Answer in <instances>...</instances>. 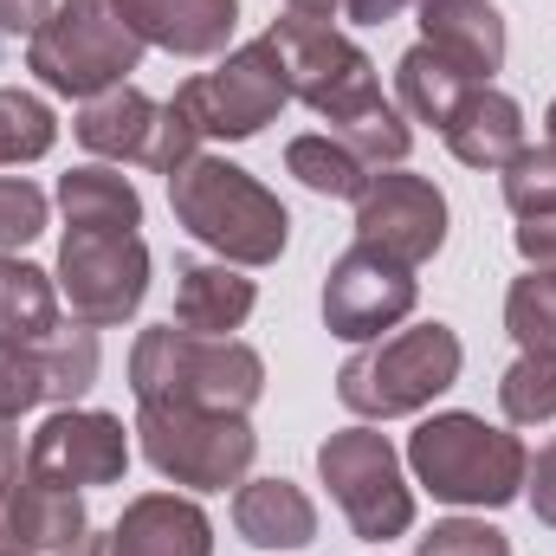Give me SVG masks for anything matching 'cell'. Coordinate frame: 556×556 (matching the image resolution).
Returning <instances> with one entry per match:
<instances>
[{
	"label": "cell",
	"instance_id": "cell-14",
	"mask_svg": "<svg viewBox=\"0 0 556 556\" xmlns=\"http://www.w3.org/2000/svg\"><path fill=\"white\" fill-rule=\"evenodd\" d=\"M98 382V337L52 330V337H0V415H26L39 402H78Z\"/></svg>",
	"mask_w": 556,
	"mask_h": 556
},
{
	"label": "cell",
	"instance_id": "cell-17",
	"mask_svg": "<svg viewBox=\"0 0 556 556\" xmlns=\"http://www.w3.org/2000/svg\"><path fill=\"white\" fill-rule=\"evenodd\" d=\"M111 556H214V525L194 498L142 492L111 531Z\"/></svg>",
	"mask_w": 556,
	"mask_h": 556
},
{
	"label": "cell",
	"instance_id": "cell-21",
	"mask_svg": "<svg viewBox=\"0 0 556 556\" xmlns=\"http://www.w3.org/2000/svg\"><path fill=\"white\" fill-rule=\"evenodd\" d=\"M162 124V104L137 91V85H117V91H98L85 98L78 111V142L91 155H111V162H149V142Z\"/></svg>",
	"mask_w": 556,
	"mask_h": 556
},
{
	"label": "cell",
	"instance_id": "cell-28",
	"mask_svg": "<svg viewBox=\"0 0 556 556\" xmlns=\"http://www.w3.org/2000/svg\"><path fill=\"white\" fill-rule=\"evenodd\" d=\"M59 142V117L33 91H0V168L7 162H39Z\"/></svg>",
	"mask_w": 556,
	"mask_h": 556
},
{
	"label": "cell",
	"instance_id": "cell-4",
	"mask_svg": "<svg viewBox=\"0 0 556 556\" xmlns=\"http://www.w3.org/2000/svg\"><path fill=\"white\" fill-rule=\"evenodd\" d=\"M26 65L59 98H98L130 85V72L142 65V39L117 13V0H59L52 20L33 33Z\"/></svg>",
	"mask_w": 556,
	"mask_h": 556
},
{
	"label": "cell",
	"instance_id": "cell-39",
	"mask_svg": "<svg viewBox=\"0 0 556 556\" xmlns=\"http://www.w3.org/2000/svg\"><path fill=\"white\" fill-rule=\"evenodd\" d=\"M330 7L337 0H291V13H317V20H330Z\"/></svg>",
	"mask_w": 556,
	"mask_h": 556
},
{
	"label": "cell",
	"instance_id": "cell-5",
	"mask_svg": "<svg viewBox=\"0 0 556 556\" xmlns=\"http://www.w3.org/2000/svg\"><path fill=\"white\" fill-rule=\"evenodd\" d=\"M453 382H459V337L446 324H415L376 350H356L337 369V402L363 420H395L420 415Z\"/></svg>",
	"mask_w": 556,
	"mask_h": 556
},
{
	"label": "cell",
	"instance_id": "cell-32",
	"mask_svg": "<svg viewBox=\"0 0 556 556\" xmlns=\"http://www.w3.org/2000/svg\"><path fill=\"white\" fill-rule=\"evenodd\" d=\"M46 233V194L20 175H0V247H26Z\"/></svg>",
	"mask_w": 556,
	"mask_h": 556
},
{
	"label": "cell",
	"instance_id": "cell-36",
	"mask_svg": "<svg viewBox=\"0 0 556 556\" xmlns=\"http://www.w3.org/2000/svg\"><path fill=\"white\" fill-rule=\"evenodd\" d=\"M20 479V433H13V415H0V498L13 492Z\"/></svg>",
	"mask_w": 556,
	"mask_h": 556
},
{
	"label": "cell",
	"instance_id": "cell-34",
	"mask_svg": "<svg viewBox=\"0 0 556 556\" xmlns=\"http://www.w3.org/2000/svg\"><path fill=\"white\" fill-rule=\"evenodd\" d=\"M525 485H531V505H538V518L556 531V440L531 459V472H525Z\"/></svg>",
	"mask_w": 556,
	"mask_h": 556
},
{
	"label": "cell",
	"instance_id": "cell-12",
	"mask_svg": "<svg viewBox=\"0 0 556 556\" xmlns=\"http://www.w3.org/2000/svg\"><path fill=\"white\" fill-rule=\"evenodd\" d=\"M415 298L420 285L408 266L382 260L376 247H350L324 278V324L343 343H376L382 330H395L415 311Z\"/></svg>",
	"mask_w": 556,
	"mask_h": 556
},
{
	"label": "cell",
	"instance_id": "cell-25",
	"mask_svg": "<svg viewBox=\"0 0 556 556\" xmlns=\"http://www.w3.org/2000/svg\"><path fill=\"white\" fill-rule=\"evenodd\" d=\"M285 168H291L311 194H330V201H363L369 181H376V168H369L363 155H350L337 137H298L285 149Z\"/></svg>",
	"mask_w": 556,
	"mask_h": 556
},
{
	"label": "cell",
	"instance_id": "cell-11",
	"mask_svg": "<svg viewBox=\"0 0 556 556\" xmlns=\"http://www.w3.org/2000/svg\"><path fill=\"white\" fill-rule=\"evenodd\" d=\"M356 247H376L395 266H427L446 247V194L427 175H376L356 201Z\"/></svg>",
	"mask_w": 556,
	"mask_h": 556
},
{
	"label": "cell",
	"instance_id": "cell-29",
	"mask_svg": "<svg viewBox=\"0 0 556 556\" xmlns=\"http://www.w3.org/2000/svg\"><path fill=\"white\" fill-rule=\"evenodd\" d=\"M498 408H505L511 427L556 420V356H518L498 382Z\"/></svg>",
	"mask_w": 556,
	"mask_h": 556
},
{
	"label": "cell",
	"instance_id": "cell-33",
	"mask_svg": "<svg viewBox=\"0 0 556 556\" xmlns=\"http://www.w3.org/2000/svg\"><path fill=\"white\" fill-rule=\"evenodd\" d=\"M518 253L531 260V273H556V214H538L518 227Z\"/></svg>",
	"mask_w": 556,
	"mask_h": 556
},
{
	"label": "cell",
	"instance_id": "cell-6",
	"mask_svg": "<svg viewBox=\"0 0 556 556\" xmlns=\"http://www.w3.org/2000/svg\"><path fill=\"white\" fill-rule=\"evenodd\" d=\"M266 39H273L278 59H285L291 98H304L330 130H337V124H356V117H369V111L389 104V98H382V78H376V65H369V52L350 46L330 20H317V13H285V20H273Z\"/></svg>",
	"mask_w": 556,
	"mask_h": 556
},
{
	"label": "cell",
	"instance_id": "cell-22",
	"mask_svg": "<svg viewBox=\"0 0 556 556\" xmlns=\"http://www.w3.org/2000/svg\"><path fill=\"white\" fill-rule=\"evenodd\" d=\"M446 149L466 168H505L525 149V111H518V98H505L492 85H472V98L446 124Z\"/></svg>",
	"mask_w": 556,
	"mask_h": 556
},
{
	"label": "cell",
	"instance_id": "cell-37",
	"mask_svg": "<svg viewBox=\"0 0 556 556\" xmlns=\"http://www.w3.org/2000/svg\"><path fill=\"white\" fill-rule=\"evenodd\" d=\"M343 7H350V20H363V26H389L408 0H343Z\"/></svg>",
	"mask_w": 556,
	"mask_h": 556
},
{
	"label": "cell",
	"instance_id": "cell-38",
	"mask_svg": "<svg viewBox=\"0 0 556 556\" xmlns=\"http://www.w3.org/2000/svg\"><path fill=\"white\" fill-rule=\"evenodd\" d=\"M59 556H111V538H98V531H85L72 551H59Z\"/></svg>",
	"mask_w": 556,
	"mask_h": 556
},
{
	"label": "cell",
	"instance_id": "cell-20",
	"mask_svg": "<svg viewBox=\"0 0 556 556\" xmlns=\"http://www.w3.org/2000/svg\"><path fill=\"white\" fill-rule=\"evenodd\" d=\"M233 531L253 551H304L317 538V505L291 479H253L233 498Z\"/></svg>",
	"mask_w": 556,
	"mask_h": 556
},
{
	"label": "cell",
	"instance_id": "cell-23",
	"mask_svg": "<svg viewBox=\"0 0 556 556\" xmlns=\"http://www.w3.org/2000/svg\"><path fill=\"white\" fill-rule=\"evenodd\" d=\"M59 207L78 233H137L142 227V194L117 168H72L59 181Z\"/></svg>",
	"mask_w": 556,
	"mask_h": 556
},
{
	"label": "cell",
	"instance_id": "cell-19",
	"mask_svg": "<svg viewBox=\"0 0 556 556\" xmlns=\"http://www.w3.org/2000/svg\"><path fill=\"white\" fill-rule=\"evenodd\" d=\"M253 278H240L227 260L207 266V260H175V324L181 330H201V337H227L253 317Z\"/></svg>",
	"mask_w": 556,
	"mask_h": 556
},
{
	"label": "cell",
	"instance_id": "cell-3",
	"mask_svg": "<svg viewBox=\"0 0 556 556\" xmlns=\"http://www.w3.org/2000/svg\"><path fill=\"white\" fill-rule=\"evenodd\" d=\"M408 466L440 505L498 511V505H511L525 492L531 453H525L518 433L485 427L479 415H433L420 420L415 440H408Z\"/></svg>",
	"mask_w": 556,
	"mask_h": 556
},
{
	"label": "cell",
	"instance_id": "cell-30",
	"mask_svg": "<svg viewBox=\"0 0 556 556\" xmlns=\"http://www.w3.org/2000/svg\"><path fill=\"white\" fill-rule=\"evenodd\" d=\"M505 207L518 220H538V214H556V149H518L505 162Z\"/></svg>",
	"mask_w": 556,
	"mask_h": 556
},
{
	"label": "cell",
	"instance_id": "cell-27",
	"mask_svg": "<svg viewBox=\"0 0 556 556\" xmlns=\"http://www.w3.org/2000/svg\"><path fill=\"white\" fill-rule=\"evenodd\" d=\"M505 330L525 356H556V273H531L505 298Z\"/></svg>",
	"mask_w": 556,
	"mask_h": 556
},
{
	"label": "cell",
	"instance_id": "cell-40",
	"mask_svg": "<svg viewBox=\"0 0 556 556\" xmlns=\"http://www.w3.org/2000/svg\"><path fill=\"white\" fill-rule=\"evenodd\" d=\"M544 124H551V149H556V104H551V117H544Z\"/></svg>",
	"mask_w": 556,
	"mask_h": 556
},
{
	"label": "cell",
	"instance_id": "cell-31",
	"mask_svg": "<svg viewBox=\"0 0 556 556\" xmlns=\"http://www.w3.org/2000/svg\"><path fill=\"white\" fill-rule=\"evenodd\" d=\"M415 556H511V538L479 518H453V525H433L415 544Z\"/></svg>",
	"mask_w": 556,
	"mask_h": 556
},
{
	"label": "cell",
	"instance_id": "cell-18",
	"mask_svg": "<svg viewBox=\"0 0 556 556\" xmlns=\"http://www.w3.org/2000/svg\"><path fill=\"white\" fill-rule=\"evenodd\" d=\"M420 26H427V46L440 59H453L466 78H492L505 65V20L492 0H415Z\"/></svg>",
	"mask_w": 556,
	"mask_h": 556
},
{
	"label": "cell",
	"instance_id": "cell-15",
	"mask_svg": "<svg viewBox=\"0 0 556 556\" xmlns=\"http://www.w3.org/2000/svg\"><path fill=\"white\" fill-rule=\"evenodd\" d=\"M91 531L85 498L72 485H46V479H13V492L0 498V556H59Z\"/></svg>",
	"mask_w": 556,
	"mask_h": 556
},
{
	"label": "cell",
	"instance_id": "cell-10",
	"mask_svg": "<svg viewBox=\"0 0 556 556\" xmlns=\"http://www.w3.org/2000/svg\"><path fill=\"white\" fill-rule=\"evenodd\" d=\"M59 291L72 298V317L104 330L124 324L149 291V247L137 233H65L59 247Z\"/></svg>",
	"mask_w": 556,
	"mask_h": 556
},
{
	"label": "cell",
	"instance_id": "cell-1",
	"mask_svg": "<svg viewBox=\"0 0 556 556\" xmlns=\"http://www.w3.org/2000/svg\"><path fill=\"white\" fill-rule=\"evenodd\" d=\"M168 201H175V220L214 247L227 266H273L291 240V214L273 188H260L240 162H220V155H194L168 175Z\"/></svg>",
	"mask_w": 556,
	"mask_h": 556
},
{
	"label": "cell",
	"instance_id": "cell-13",
	"mask_svg": "<svg viewBox=\"0 0 556 556\" xmlns=\"http://www.w3.org/2000/svg\"><path fill=\"white\" fill-rule=\"evenodd\" d=\"M26 472L46 479V485H117L130 472V433L117 415H98V408H59L33 433L26 446Z\"/></svg>",
	"mask_w": 556,
	"mask_h": 556
},
{
	"label": "cell",
	"instance_id": "cell-7",
	"mask_svg": "<svg viewBox=\"0 0 556 556\" xmlns=\"http://www.w3.org/2000/svg\"><path fill=\"white\" fill-rule=\"evenodd\" d=\"M142 459L194 492H227L253 472L260 433L247 427V415H214V408H175V402H142L137 415Z\"/></svg>",
	"mask_w": 556,
	"mask_h": 556
},
{
	"label": "cell",
	"instance_id": "cell-24",
	"mask_svg": "<svg viewBox=\"0 0 556 556\" xmlns=\"http://www.w3.org/2000/svg\"><path fill=\"white\" fill-rule=\"evenodd\" d=\"M472 85L479 78H466L453 59H440L427 39L402 52V65H395V91H402V111L415 117V124H433V130H446L453 124V111L472 98Z\"/></svg>",
	"mask_w": 556,
	"mask_h": 556
},
{
	"label": "cell",
	"instance_id": "cell-8",
	"mask_svg": "<svg viewBox=\"0 0 556 556\" xmlns=\"http://www.w3.org/2000/svg\"><path fill=\"white\" fill-rule=\"evenodd\" d=\"M317 472L330 485V498L343 505L350 531L369 544H389L415 525V492L402 479V453L389 446V433L376 427H343L317 446Z\"/></svg>",
	"mask_w": 556,
	"mask_h": 556
},
{
	"label": "cell",
	"instance_id": "cell-16",
	"mask_svg": "<svg viewBox=\"0 0 556 556\" xmlns=\"http://www.w3.org/2000/svg\"><path fill=\"white\" fill-rule=\"evenodd\" d=\"M117 13L137 26L142 46H162L175 59H214L233 39L240 0H117Z\"/></svg>",
	"mask_w": 556,
	"mask_h": 556
},
{
	"label": "cell",
	"instance_id": "cell-2",
	"mask_svg": "<svg viewBox=\"0 0 556 556\" xmlns=\"http://www.w3.org/2000/svg\"><path fill=\"white\" fill-rule=\"evenodd\" d=\"M130 389H137V402L247 415L266 395V363H260V350H247L233 337H201V330L155 324L130 350Z\"/></svg>",
	"mask_w": 556,
	"mask_h": 556
},
{
	"label": "cell",
	"instance_id": "cell-26",
	"mask_svg": "<svg viewBox=\"0 0 556 556\" xmlns=\"http://www.w3.org/2000/svg\"><path fill=\"white\" fill-rule=\"evenodd\" d=\"M52 330H59L52 278L13 253H0V337H52Z\"/></svg>",
	"mask_w": 556,
	"mask_h": 556
},
{
	"label": "cell",
	"instance_id": "cell-35",
	"mask_svg": "<svg viewBox=\"0 0 556 556\" xmlns=\"http://www.w3.org/2000/svg\"><path fill=\"white\" fill-rule=\"evenodd\" d=\"M46 20H52V0H0V33H13V39L20 33L33 39Z\"/></svg>",
	"mask_w": 556,
	"mask_h": 556
},
{
	"label": "cell",
	"instance_id": "cell-9",
	"mask_svg": "<svg viewBox=\"0 0 556 556\" xmlns=\"http://www.w3.org/2000/svg\"><path fill=\"white\" fill-rule=\"evenodd\" d=\"M175 98H181V111L194 117V130H201V137L247 142V137H260L278 111H285L291 85H285V59H278L273 39H253V46L227 52V65H214V72L188 78Z\"/></svg>",
	"mask_w": 556,
	"mask_h": 556
}]
</instances>
